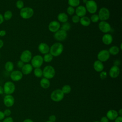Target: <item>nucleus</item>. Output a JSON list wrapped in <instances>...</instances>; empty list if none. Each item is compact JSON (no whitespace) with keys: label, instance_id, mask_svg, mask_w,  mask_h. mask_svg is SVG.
Instances as JSON below:
<instances>
[{"label":"nucleus","instance_id":"27","mask_svg":"<svg viewBox=\"0 0 122 122\" xmlns=\"http://www.w3.org/2000/svg\"><path fill=\"white\" fill-rule=\"evenodd\" d=\"M109 53L112 55H116L119 53L120 51V49L118 47L116 46H112L108 51Z\"/></svg>","mask_w":122,"mask_h":122},{"label":"nucleus","instance_id":"46","mask_svg":"<svg viewBox=\"0 0 122 122\" xmlns=\"http://www.w3.org/2000/svg\"><path fill=\"white\" fill-rule=\"evenodd\" d=\"M6 34V32L5 30H0V36L4 37Z\"/></svg>","mask_w":122,"mask_h":122},{"label":"nucleus","instance_id":"8","mask_svg":"<svg viewBox=\"0 0 122 122\" xmlns=\"http://www.w3.org/2000/svg\"><path fill=\"white\" fill-rule=\"evenodd\" d=\"M98 15L99 16V20L101 21H105L109 18L110 13L107 8L102 7L100 9Z\"/></svg>","mask_w":122,"mask_h":122},{"label":"nucleus","instance_id":"55","mask_svg":"<svg viewBox=\"0 0 122 122\" xmlns=\"http://www.w3.org/2000/svg\"><path fill=\"white\" fill-rule=\"evenodd\" d=\"M93 122H100L99 121H94Z\"/></svg>","mask_w":122,"mask_h":122},{"label":"nucleus","instance_id":"13","mask_svg":"<svg viewBox=\"0 0 122 122\" xmlns=\"http://www.w3.org/2000/svg\"><path fill=\"white\" fill-rule=\"evenodd\" d=\"M61 28L60 23L56 21L53 20L50 22L48 25V29L49 30L52 32H55L60 30Z\"/></svg>","mask_w":122,"mask_h":122},{"label":"nucleus","instance_id":"52","mask_svg":"<svg viewBox=\"0 0 122 122\" xmlns=\"http://www.w3.org/2000/svg\"><path fill=\"white\" fill-rule=\"evenodd\" d=\"M118 113L120 115V116H122V109H120L119 111V112H118Z\"/></svg>","mask_w":122,"mask_h":122},{"label":"nucleus","instance_id":"51","mask_svg":"<svg viewBox=\"0 0 122 122\" xmlns=\"http://www.w3.org/2000/svg\"><path fill=\"white\" fill-rule=\"evenodd\" d=\"M3 45H4V42L3 41L0 39V49L3 47Z\"/></svg>","mask_w":122,"mask_h":122},{"label":"nucleus","instance_id":"39","mask_svg":"<svg viewBox=\"0 0 122 122\" xmlns=\"http://www.w3.org/2000/svg\"><path fill=\"white\" fill-rule=\"evenodd\" d=\"M56 120V117L54 115H51L49 117V121L51 122H55Z\"/></svg>","mask_w":122,"mask_h":122},{"label":"nucleus","instance_id":"10","mask_svg":"<svg viewBox=\"0 0 122 122\" xmlns=\"http://www.w3.org/2000/svg\"><path fill=\"white\" fill-rule=\"evenodd\" d=\"M67 37V33L66 31L62 30H59L55 32L54 34V39L59 41H64Z\"/></svg>","mask_w":122,"mask_h":122},{"label":"nucleus","instance_id":"25","mask_svg":"<svg viewBox=\"0 0 122 122\" xmlns=\"http://www.w3.org/2000/svg\"><path fill=\"white\" fill-rule=\"evenodd\" d=\"M40 85L43 89H48L50 86V81L49 79L43 78L40 81Z\"/></svg>","mask_w":122,"mask_h":122},{"label":"nucleus","instance_id":"17","mask_svg":"<svg viewBox=\"0 0 122 122\" xmlns=\"http://www.w3.org/2000/svg\"><path fill=\"white\" fill-rule=\"evenodd\" d=\"M38 49L41 53L44 54L49 53L50 51V47L49 45L47 43L44 42H41L39 44Z\"/></svg>","mask_w":122,"mask_h":122},{"label":"nucleus","instance_id":"21","mask_svg":"<svg viewBox=\"0 0 122 122\" xmlns=\"http://www.w3.org/2000/svg\"><path fill=\"white\" fill-rule=\"evenodd\" d=\"M118 116V112L115 110H110L106 113V117L110 120H114Z\"/></svg>","mask_w":122,"mask_h":122},{"label":"nucleus","instance_id":"50","mask_svg":"<svg viewBox=\"0 0 122 122\" xmlns=\"http://www.w3.org/2000/svg\"><path fill=\"white\" fill-rule=\"evenodd\" d=\"M4 93V90H3V88L0 86V94H2Z\"/></svg>","mask_w":122,"mask_h":122},{"label":"nucleus","instance_id":"42","mask_svg":"<svg viewBox=\"0 0 122 122\" xmlns=\"http://www.w3.org/2000/svg\"><path fill=\"white\" fill-rule=\"evenodd\" d=\"M2 122H13V120L11 117H8L4 119Z\"/></svg>","mask_w":122,"mask_h":122},{"label":"nucleus","instance_id":"19","mask_svg":"<svg viewBox=\"0 0 122 122\" xmlns=\"http://www.w3.org/2000/svg\"><path fill=\"white\" fill-rule=\"evenodd\" d=\"M113 41V38L111 34L109 33H105L102 37V42L107 45H110L112 43Z\"/></svg>","mask_w":122,"mask_h":122},{"label":"nucleus","instance_id":"9","mask_svg":"<svg viewBox=\"0 0 122 122\" xmlns=\"http://www.w3.org/2000/svg\"><path fill=\"white\" fill-rule=\"evenodd\" d=\"M110 56L108 51L106 50H102L99 52L97 54L98 60L101 62H105L108 60Z\"/></svg>","mask_w":122,"mask_h":122},{"label":"nucleus","instance_id":"6","mask_svg":"<svg viewBox=\"0 0 122 122\" xmlns=\"http://www.w3.org/2000/svg\"><path fill=\"white\" fill-rule=\"evenodd\" d=\"M43 57L40 55L34 56L31 60V65L35 68H40L43 64Z\"/></svg>","mask_w":122,"mask_h":122},{"label":"nucleus","instance_id":"2","mask_svg":"<svg viewBox=\"0 0 122 122\" xmlns=\"http://www.w3.org/2000/svg\"><path fill=\"white\" fill-rule=\"evenodd\" d=\"M43 76L44 78L48 79L53 78L55 75V71L54 68L51 65H47L45 66L42 70Z\"/></svg>","mask_w":122,"mask_h":122},{"label":"nucleus","instance_id":"12","mask_svg":"<svg viewBox=\"0 0 122 122\" xmlns=\"http://www.w3.org/2000/svg\"><path fill=\"white\" fill-rule=\"evenodd\" d=\"M99 29L102 32L107 33V32L110 31L111 30V27L110 24L105 21H101L99 23Z\"/></svg>","mask_w":122,"mask_h":122},{"label":"nucleus","instance_id":"29","mask_svg":"<svg viewBox=\"0 0 122 122\" xmlns=\"http://www.w3.org/2000/svg\"><path fill=\"white\" fill-rule=\"evenodd\" d=\"M68 4L70 6L74 7H78L79 6L80 3V0H68Z\"/></svg>","mask_w":122,"mask_h":122},{"label":"nucleus","instance_id":"20","mask_svg":"<svg viewBox=\"0 0 122 122\" xmlns=\"http://www.w3.org/2000/svg\"><path fill=\"white\" fill-rule=\"evenodd\" d=\"M33 70V67L30 64L26 63L21 68V72L23 74L28 75L30 74Z\"/></svg>","mask_w":122,"mask_h":122},{"label":"nucleus","instance_id":"37","mask_svg":"<svg viewBox=\"0 0 122 122\" xmlns=\"http://www.w3.org/2000/svg\"><path fill=\"white\" fill-rule=\"evenodd\" d=\"M71 20H72V21L73 23H78L80 21V18L79 16H78L77 15H74V16H72V17L71 18Z\"/></svg>","mask_w":122,"mask_h":122},{"label":"nucleus","instance_id":"36","mask_svg":"<svg viewBox=\"0 0 122 122\" xmlns=\"http://www.w3.org/2000/svg\"><path fill=\"white\" fill-rule=\"evenodd\" d=\"M67 12L68 14H69L70 15H72L74 13L75 9H74L73 7L69 6L67 9Z\"/></svg>","mask_w":122,"mask_h":122},{"label":"nucleus","instance_id":"54","mask_svg":"<svg viewBox=\"0 0 122 122\" xmlns=\"http://www.w3.org/2000/svg\"><path fill=\"white\" fill-rule=\"evenodd\" d=\"M120 49H121V50L122 49V44H121V45H120Z\"/></svg>","mask_w":122,"mask_h":122},{"label":"nucleus","instance_id":"45","mask_svg":"<svg viewBox=\"0 0 122 122\" xmlns=\"http://www.w3.org/2000/svg\"><path fill=\"white\" fill-rule=\"evenodd\" d=\"M121 63V61L118 60H115L113 62V65L114 66H118L119 65H120Z\"/></svg>","mask_w":122,"mask_h":122},{"label":"nucleus","instance_id":"24","mask_svg":"<svg viewBox=\"0 0 122 122\" xmlns=\"http://www.w3.org/2000/svg\"><path fill=\"white\" fill-rule=\"evenodd\" d=\"M57 19L58 20L62 23H64L67 22L68 20V15L64 12L60 13L57 16Z\"/></svg>","mask_w":122,"mask_h":122},{"label":"nucleus","instance_id":"22","mask_svg":"<svg viewBox=\"0 0 122 122\" xmlns=\"http://www.w3.org/2000/svg\"><path fill=\"white\" fill-rule=\"evenodd\" d=\"M93 67L94 70L97 72H101L104 69V65L102 62L99 60H97L94 62Z\"/></svg>","mask_w":122,"mask_h":122},{"label":"nucleus","instance_id":"47","mask_svg":"<svg viewBox=\"0 0 122 122\" xmlns=\"http://www.w3.org/2000/svg\"><path fill=\"white\" fill-rule=\"evenodd\" d=\"M5 116L3 112L0 111V121L3 120Z\"/></svg>","mask_w":122,"mask_h":122},{"label":"nucleus","instance_id":"23","mask_svg":"<svg viewBox=\"0 0 122 122\" xmlns=\"http://www.w3.org/2000/svg\"><path fill=\"white\" fill-rule=\"evenodd\" d=\"M80 22L81 25L85 27H87L90 25L91 21L89 17L86 16H83L80 18Z\"/></svg>","mask_w":122,"mask_h":122},{"label":"nucleus","instance_id":"35","mask_svg":"<svg viewBox=\"0 0 122 122\" xmlns=\"http://www.w3.org/2000/svg\"><path fill=\"white\" fill-rule=\"evenodd\" d=\"M90 20L92 22H94V23L97 22L99 20V18L98 15L96 14H93L91 17Z\"/></svg>","mask_w":122,"mask_h":122},{"label":"nucleus","instance_id":"4","mask_svg":"<svg viewBox=\"0 0 122 122\" xmlns=\"http://www.w3.org/2000/svg\"><path fill=\"white\" fill-rule=\"evenodd\" d=\"M64 94L61 89H56L54 90L51 94V99L55 102L61 101L64 98Z\"/></svg>","mask_w":122,"mask_h":122},{"label":"nucleus","instance_id":"43","mask_svg":"<svg viewBox=\"0 0 122 122\" xmlns=\"http://www.w3.org/2000/svg\"><path fill=\"white\" fill-rule=\"evenodd\" d=\"M100 122H109V119L106 117V116H103L101 118Z\"/></svg>","mask_w":122,"mask_h":122},{"label":"nucleus","instance_id":"5","mask_svg":"<svg viewBox=\"0 0 122 122\" xmlns=\"http://www.w3.org/2000/svg\"><path fill=\"white\" fill-rule=\"evenodd\" d=\"M85 8L90 13L94 14L97 11L98 6L94 0H87L85 3Z\"/></svg>","mask_w":122,"mask_h":122},{"label":"nucleus","instance_id":"38","mask_svg":"<svg viewBox=\"0 0 122 122\" xmlns=\"http://www.w3.org/2000/svg\"><path fill=\"white\" fill-rule=\"evenodd\" d=\"M107 76V73L105 71H102L100 74V77L102 80L105 79Z\"/></svg>","mask_w":122,"mask_h":122},{"label":"nucleus","instance_id":"28","mask_svg":"<svg viewBox=\"0 0 122 122\" xmlns=\"http://www.w3.org/2000/svg\"><path fill=\"white\" fill-rule=\"evenodd\" d=\"M12 15V12L10 10H7L4 12V15H3L4 20H9L11 19Z\"/></svg>","mask_w":122,"mask_h":122},{"label":"nucleus","instance_id":"44","mask_svg":"<svg viewBox=\"0 0 122 122\" xmlns=\"http://www.w3.org/2000/svg\"><path fill=\"white\" fill-rule=\"evenodd\" d=\"M114 120V122H122V116H118Z\"/></svg>","mask_w":122,"mask_h":122},{"label":"nucleus","instance_id":"49","mask_svg":"<svg viewBox=\"0 0 122 122\" xmlns=\"http://www.w3.org/2000/svg\"><path fill=\"white\" fill-rule=\"evenodd\" d=\"M23 122H33V121L30 119H25Z\"/></svg>","mask_w":122,"mask_h":122},{"label":"nucleus","instance_id":"57","mask_svg":"<svg viewBox=\"0 0 122 122\" xmlns=\"http://www.w3.org/2000/svg\"></svg>","mask_w":122,"mask_h":122},{"label":"nucleus","instance_id":"15","mask_svg":"<svg viewBox=\"0 0 122 122\" xmlns=\"http://www.w3.org/2000/svg\"><path fill=\"white\" fill-rule=\"evenodd\" d=\"M3 103L6 107H11L14 103V98L11 95H7L4 97Z\"/></svg>","mask_w":122,"mask_h":122},{"label":"nucleus","instance_id":"31","mask_svg":"<svg viewBox=\"0 0 122 122\" xmlns=\"http://www.w3.org/2000/svg\"><path fill=\"white\" fill-rule=\"evenodd\" d=\"M34 75L38 78H40L43 75L42 70L40 68H35L34 71Z\"/></svg>","mask_w":122,"mask_h":122},{"label":"nucleus","instance_id":"1","mask_svg":"<svg viewBox=\"0 0 122 122\" xmlns=\"http://www.w3.org/2000/svg\"><path fill=\"white\" fill-rule=\"evenodd\" d=\"M63 51V46L60 42H56L53 44L50 48V53L53 57L60 56Z\"/></svg>","mask_w":122,"mask_h":122},{"label":"nucleus","instance_id":"32","mask_svg":"<svg viewBox=\"0 0 122 122\" xmlns=\"http://www.w3.org/2000/svg\"><path fill=\"white\" fill-rule=\"evenodd\" d=\"M71 87L69 85H64L61 89V91L64 94H68L71 91Z\"/></svg>","mask_w":122,"mask_h":122},{"label":"nucleus","instance_id":"48","mask_svg":"<svg viewBox=\"0 0 122 122\" xmlns=\"http://www.w3.org/2000/svg\"><path fill=\"white\" fill-rule=\"evenodd\" d=\"M4 20L3 15L1 13H0V25L3 22Z\"/></svg>","mask_w":122,"mask_h":122},{"label":"nucleus","instance_id":"40","mask_svg":"<svg viewBox=\"0 0 122 122\" xmlns=\"http://www.w3.org/2000/svg\"><path fill=\"white\" fill-rule=\"evenodd\" d=\"M5 116H9L11 113V112L10 109H6L4 110V112H3Z\"/></svg>","mask_w":122,"mask_h":122},{"label":"nucleus","instance_id":"3","mask_svg":"<svg viewBox=\"0 0 122 122\" xmlns=\"http://www.w3.org/2000/svg\"><path fill=\"white\" fill-rule=\"evenodd\" d=\"M34 14L33 10L30 7H23L20 12V17L24 19H29L32 17Z\"/></svg>","mask_w":122,"mask_h":122},{"label":"nucleus","instance_id":"33","mask_svg":"<svg viewBox=\"0 0 122 122\" xmlns=\"http://www.w3.org/2000/svg\"><path fill=\"white\" fill-rule=\"evenodd\" d=\"M71 28V26L70 23L66 22L64 23H63L62 25L61 26V30H63L65 31H67L70 30Z\"/></svg>","mask_w":122,"mask_h":122},{"label":"nucleus","instance_id":"53","mask_svg":"<svg viewBox=\"0 0 122 122\" xmlns=\"http://www.w3.org/2000/svg\"><path fill=\"white\" fill-rule=\"evenodd\" d=\"M87 0H83V3H84H84H86V2H87Z\"/></svg>","mask_w":122,"mask_h":122},{"label":"nucleus","instance_id":"34","mask_svg":"<svg viewBox=\"0 0 122 122\" xmlns=\"http://www.w3.org/2000/svg\"><path fill=\"white\" fill-rule=\"evenodd\" d=\"M16 7L20 10H21L24 7V3L21 0H18L16 2Z\"/></svg>","mask_w":122,"mask_h":122},{"label":"nucleus","instance_id":"18","mask_svg":"<svg viewBox=\"0 0 122 122\" xmlns=\"http://www.w3.org/2000/svg\"><path fill=\"white\" fill-rule=\"evenodd\" d=\"M76 15L79 16L80 18L85 16L86 14L87 10L85 7L82 5H79L77 7L76 9L75 10Z\"/></svg>","mask_w":122,"mask_h":122},{"label":"nucleus","instance_id":"11","mask_svg":"<svg viewBox=\"0 0 122 122\" xmlns=\"http://www.w3.org/2000/svg\"><path fill=\"white\" fill-rule=\"evenodd\" d=\"M32 59V53L29 50L24 51L20 56V60L24 63H28L31 61Z\"/></svg>","mask_w":122,"mask_h":122},{"label":"nucleus","instance_id":"56","mask_svg":"<svg viewBox=\"0 0 122 122\" xmlns=\"http://www.w3.org/2000/svg\"><path fill=\"white\" fill-rule=\"evenodd\" d=\"M51 122V121H46V122Z\"/></svg>","mask_w":122,"mask_h":122},{"label":"nucleus","instance_id":"16","mask_svg":"<svg viewBox=\"0 0 122 122\" xmlns=\"http://www.w3.org/2000/svg\"><path fill=\"white\" fill-rule=\"evenodd\" d=\"M120 70L118 66L113 65L109 70V75L112 78H117L120 74Z\"/></svg>","mask_w":122,"mask_h":122},{"label":"nucleus","instance_id":"26","mask_svg":"<svg viewBox=\"0 0 122 122\" xmlns=\"http://www.w3.org/2000/svg\"><path fill=\"white\" fill-rule=\"evenodd\" d=\"M5 69L8 72H11L14 69V64L12 61H8L5 64Z\"/></svg>","mask_w":122,"mask_h":122},{"label":"nucleus","instance_id":"7","mask_svg":"<svg viewBox=\"0 0 122 122\" xmlns=\"http://www.w3.org/2000/svg\"><path fill=\"white\" fill-rule=\"evenodd\" d=\"M15 90V86L12 82L8 81L4 83L3 86L4 92L7 95H11L14 92Z\"/></svg>","mask_w":122,"mask_h":122},{"label":"nucleus","instance_id":"41","mask_svg":"<svg viewBox=\"0 0 122 122\" xmlns=\"http://www.w3.org/2000/svg\"><path fill=\"white\" fill-rule=\"evenodd\" d=\"M24 65V63L23 61H20V60L19 61H18V62H17V67L19 68H20V69H21Z\"/></svg>","mask_w":122,"mask_h":122},{"label":"nucleus","instance_id":"14","mask_svg":"<svg viewBox=\"0 0 122 122\" xmlns=\"http://www.w3.org/2000/svg\"><path fill=\"white\" fill-rule=\"evenodd\" d=\"M11 79L15 81H20L23 77V74L21 71L16 70L11 71L10 74Z\"/></svg>","mask_w":122,"mask_h":122},{"label":"nucleus","instance_id":"30","mask_svg":"<svg viewBox=\"0 0 122 122\" xmlns=\"http://www.w3.org/2000/svg\"><path fill=\"white\" fill-rule=\"evenodd\" d=\"M43 61L46 62H50L53 59V56L50 53H47L44 54V57L43 58Z\"/></svg>","mask_w":122,"mask_h":122}]
</instances>
